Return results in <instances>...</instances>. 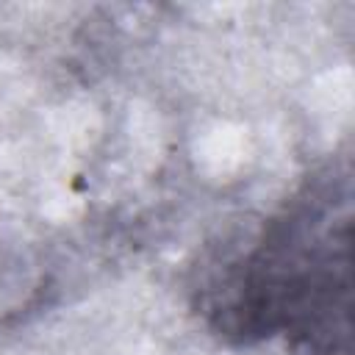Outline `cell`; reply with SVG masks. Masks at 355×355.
Returning <instances> with one entry per match:
<instances>
[{"label":"cell","mask_w":355,"mask_h":355,"mask_svg":"<svg viewBox=\"0 0 355 355\" xmlns=\"http://www.w3.org/2000/svg\"><path fill=\"white\" fill-rule=\"evenodd\" d=\"M349 178H311L272 216L252 250L222 263L202 308L219 336L286 333L305 355H349Z\"/></svg>","instance_id":"6da1fadb"}]
</instances>
